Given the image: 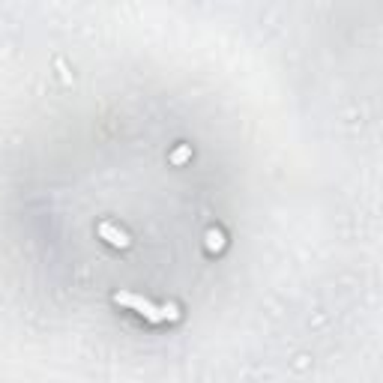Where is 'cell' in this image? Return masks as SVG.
Returning <instances> with one entry per match:
<instances>
[{"label": "cell", "mask_w": 383, "mask_h": 383, "mask_svg": "<svg viewBox=\"0 0 383 383\" xmlns=\"http://www.w3.org/2000/svg\"><path fill=\"white\" fill-rule=\"evenodd\" d=\"M114 303H117V306H126V309H132L135 315L147 318L150 323L177 320V318H180L177 306H156V303H150V299L138 297V294H129V291H117V294H114Z\"/></svg>", "instance_id": "cell-1"}, {"label": "cell", "mask_w": 383, "mask_h": 383, "mask_svg": "<svg viewBox=\"0 0 383 383\" xmlns=\"http://www.w3.org/2000/svg\"><path fill=\"white\" fill-rule=\"evenodd\" d=\"M99 234L102 237H105L108 242H111V246H129V237H126L123 234V231H117V228H114V225H99Z\"/></svg>", "instance_id": "cell-2"}]
</instances>
